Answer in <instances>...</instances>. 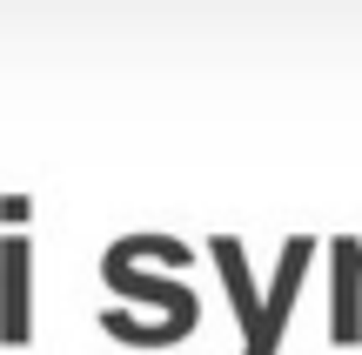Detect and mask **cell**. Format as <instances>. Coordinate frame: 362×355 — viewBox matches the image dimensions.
<instances>
[{
	"label": "cell",
	"mask_w": 362,
	"mask_h": 355,
	"mask_svg": "<svg viewBox=\"0 0 362 355\" xmlns=\"http://www.w3.org/2000/svg\"><path fill=\"white\" fill-rule=\"evenodd\" d=\"M0 335L13 349L34 335V248H27V235L0 241Z\"/></svg>",
	"instance_id": "obj_1"
},
{
	"label": "cell",
	"mask_w": 362,
	"mask_h": 355,
	"mask_svg": "<svg viewBox=\"0 0 362 355\" xmlns=\"http://www.w3.org/2000/svg\"><path fill=\"white\" fill-rule=\"evenodd\" d=\"M101 275L115 282L121 295H134V302H161V308H168V315H175V329H181V335H188V329H194V315H202V308H194V295H188V289H175V282H148V275H134V268L121 262L115 248L101 255Z\"/></svg>",
	"instance_id": "obj_2"
},
{
	"label": "cell",
	"mask_w": 362,
	"mask_h": 355,
	"mask_svg": "<svg viewBox=\"0 0 362 355\" xmlns=\"http://www.w3.org/2000/svg\"><path fill=\"white\" fill-rule=\"evenodd\" d=\"M27 215H34V208H27L21 195H7V201H0V222H7V235H21V222H27Z\"/></svg>",
	"instance_id": "obj_4"
},
{
	"label": "cell",
	"mask_w": 362,
	"mask_h": 355,
	"mask_svg": "<svg viewBox=\"0 0 362 355\" xmlns=\"http://www.w3.org/2000/svg\"><path fill=\"white\" fill-rule=\"evenodd\" d=\"M309 255H315V241H309V235H296V241H288V262H282V275H275L269 308H262V342L248 349V355H275V342H282V322H288V302H296L302 268H309Z\"/></svg>",
	"instance_id": "obj_3"
}]
</instances>
